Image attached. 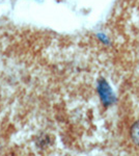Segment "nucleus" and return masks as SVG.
I'll use <instances>...</instances> for the list:
<instances>
[{
	"mask_svg": "<svg viewBox=\"0 0 139 156\" xmlns=\"http://www.w3.org/2000/svg\"><path fill=\"white\" fill-rule=\"evenodd\" d=\"M99 93H100L101 98H102L103 102L105 104H110L113 101V96L109 85L104 80H101L100 83H99Z\"/></svg>",
	"mask_w": 139,
	"mask_h": 156,
	"instance_id": "nucleus-1",
	"label": "nucleus"
},
{
	"mask_svg": "<svg viewBox=\"0 0 139 156\" xmlns=\"http://www.w3.org/2000/svg\"><path fill=\"white\" fill-rule=\"evenodd\" d=\"M131 137L133 142L139 146V121H137L131 128Z\"/></svg>",
	"mask_w": 139,
	"mask_h": 156,
	"instance_id": "nucleus-2",
	"label": "nucleus"
}]
</instances>
